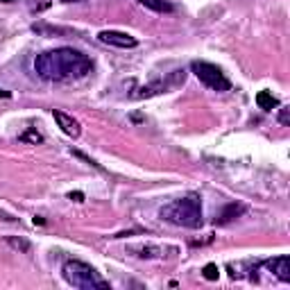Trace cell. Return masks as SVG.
I'll list each match as a JSON object with an SVG mask.
<instances>
[{
    "label": "cell",
    "mask_w": 290,
    "mask_h": 290,
    "mask_svg": "<svg viewBox=\"0 0 290 290\" xmlns=\"http://www.w3.org/2000/svg\"><path fill=\"white\" fill-rule=\"evenodd\" d=\"M18 141L21 143H27V145H41L43 143V136L36 132V127H27V130L18 136Z\"/></svg>",
    "instance_id": "obj_13"
},
{
    "label": "cell",
    "mask_w": 290,
    "mask_h": 290,
    "mask_svg": "<svg viewBox=\"0 0 290 290\" xmlns=\"http://www.w3.org/2000/svg\"><path fill=\"white\" fill-rule=\"evenodd\" d=\"M279 123L284 125V127H290V107L279 109Z\"/></svg>",
    "instance_id": "obj_18"
},
{
    "label": "cell",
    "mask_w": 290,
    "mask_h": 290,
    "mask_svg": "<svg viewBox=\"0 0 290 290\" xmlns=\"http://www.w3.org/2000/svg\"><path fill=\"white\" fill-rule=\"evenodd\" d=\"M0 98H5V100H7V98H12V93H9V91H5V89H0Z\"/></svg>",
    "instance_id": "obj_20"
},
{
    "label": "cell",
    "mask_w": 290,
    "mask_h": 290,
    "mask_svg": "<svg viewBox=\"0 0 290 290\" xmlns=\"http://www.w3.org/2000/svg\"><path fill=\"white\" fill-rule=\"evenodd\" d=\"M73 157H77V159H82L84 163H89V166H93V168H98V170H102V168H100V163H95V161L91 159V157H86V154H84V152H79V150H73Z\"/></svg>",
    "instance_id": "obj_16"
},
{
    "label": "cell",
    "mask_w": 290,
    "mask_h": 290,
    "mask_svg": "<svg viewBox=\"0 0 290 290\" xmlns=\"http://www.w3.org/2000/svg\"><path fill=\"white\" fill-rule=\"evenodd\" d=\"M159 218L170 222L175 227H186V229H197L202 227V200L200 195H186L170 202L159 211Z\"/></svg>",
    "instance_id": "obj_2"
},
{
    "label": "cell",
    "mask_w": 290,
    "mask_h": 290,
    "mask_svg": "<svg viewBox=\"0 0 290 290\" xmlns=\"http://www.w3.org/2000/svg\"><path fill=\"white\" fill-rule=\"evenodd\" d=\"M93 68V61L79 50L73 48H54L36 54L34 71L48 82H75L86 77Z\"/></svg>",
    "instance_id": "obj_1"
},
{
    "label": "cell",
    "mask_w": 290,
    "mask_h": 290,
    "mask_svg": "<svg viewBox=\"0 0 290 290\" xmlns=\"http://www.w3.org/2000/svg\"><path fill=\"white\" fill-rule=\"evenodd\" d=\"M166 252H177V247H166V245H130L127 247V254L138 256V259H163Z\"/></svg>",
    "instance_id": "obj_6"
},
{
    "label": "cell",
    "mask_w": 290,
    "mask_h": 290,
    "mask_svg": "<svg viewBox=\"0 0 290 290\" xmlns=\"http://www.w3.org/2000/svg\"><path fill=\"white\" fill-rule=\"evenodd\" d=\"M243 213H245V204L231 202V204H227V207L222 209V211H220L218 215H215V225H229V222L238 220Z\"/></svg>",
    "instance_id": "obj_10"
},
{
    "label": "cell",
    "mask_w": 290,
    "mask_h": 290,
    "mask_svg": "<svg viewBox=\"0 0 290 290\" xmlns=\"http://www.w3.org/2000/svg\"><path fill=\"white\" fill-rule=\"evenodd\" d=\"M218 274H220V270H218V265H215V263H207V265H204V270H202V277L209 279V281H215V279H218Z\"/></svg>",
    "instance_id": "obj_15"
},
{
    "label": "cell",
    "mask_w": 290,
    "mask_h": 290,
    "mask_svg": "<svg viewBox=\"0 0 290 290\" xmlns=\"http://www.w3.org/2000/svg\"><path fill=\"white\" fill-rule=\"evenodd\" d=\"M7 245H9L12 249H16V252H21V254H27V252H30V243H27L25 238L7 236Z\"/></svg>",
    "instance_id": "obj_14"
},
{
    "label": "cell",
    "mask_w": 290,
    "mask_h": 290,
    "mask_svg": "<svg viewBox=\"0 0 290 290\" xmlns=\"http://www.w3.org/2000/svg\"><path fill=\"white\" fill-rule=\"evenodd\" d=\"M138 5H143L145 9L154 14H172L175 12V5L168 2V0H138Z\"/></svg>",
    "instance_id": "obj_11"
},
{
    "label": "cell",
    "mask_w": 290,
    "mask_h": 290,
    "mask_svg": "<svg viewBox=\"0 0 290 290\" xmlns=\"http://www.w3.org/2000/svg\"><path fill=\"white\" fill-rule=\"evenodd\" d=\"M64 279L73 288H79V290H111V284L107 279H102L100 272L95 270L93 265L84 263V261H77V259H71L66 261L64 267Z\"/></svg>",
    "instance_id": "obj_3"
},
{
    "label": "cell",
    "mask_w": 290,
    "mask_h": 290,
    "mask_svg": "<svg viewBox=\"0 0 290 290\" xmlns=\"http://www.w3.org/2000/svg\"><path fill=\"white\" fill-rule=\"evenodd\" d=\"M59 2H66V5H71V2H84V0H59Z\"/></svg>",
    "instance_id": "obj_22"
},
{
    "label": "cell",
    "mask_w": 290,
    "mask_h": 290,
    "mask_svg": "<svg viewBox=\"0 0 290 290\" xmlns=\"http://www.w3.org/2000/svg\"><path fill=\"white\" fill-rule=\"evenodd\" d=\"M53 118L57 120L59 130L64 132L66 136L79 138V134H82V125H79V120H77V118H73V116H68V113L59 111V109H54V111H53Z\"/></svg>",
    "instance_id": "obj_8"
},
{
    "label": "cell",
    "mask_w": 290,
    "mask_h": 290,
    "mask_svg": "<svg viewBox=\"0 0 290 290\" xmlns=\"http://www.w3.org/2000/svg\"><path fill=\"white\" fill-rule=\"evenodd\" d=\"M184 82V71H175V75L168 77V79H161V82H154V84H148V86H143L138 93H134L132 98H152V95H159V93H168L170 89H175L177 84Z\"/></svg>",
    "instance_id": "obj_5"
},
{
    "label": "cell",
    "mask_w": 290,
    "mask_h": 290,
    "mask_svg": "<svg viewBox=\"0 0 290 290\" xmlns=\"http://www.w3.org/2000/svg\"><path fill=\"white\" fill-rule=\"evenodd\" d=\"M102 43H107V46H113V48H136L138 41L136 36L127 34V32H120V30H102L98 34Z\"/></svg>",
    "instance_id": "obj_7"
},
{
    "label": "cell",
    "mask_w": 290,
    "mask_h": 290,
    "mask_svg": "<svg viewBox=\"0 0 290 290\" xmlns=\"http://www.w3.org/2000/svg\"><path fill=\"white\" fill-rule=\"evenodd\" d=\"M263 267H265L267 272H272L279 281H286V284L290 281V259L288 256H274V259L265 261Z\"/></svg>",
    "instance_id": "obj_9"
},
{
    "label": "cell",
    "mask_w": 290,
    "mask_h": 290,
    "mask_svg": "<svg viewBox=\"0 0 290 290\" xmlns=\"http://www.w3.org/2000/svg\"><path fill=\"white\" fill-rule=\"evenodd\" d=\"M190 71L195 73V77L200 79L207 89L218 91V93H225V91L231 89V82L227 79V75L220 71L215 64H209V61H200L195 59L190 64Z\"/></svg>",
    "instance_id": "obj_4"
},
{
    "label": "cell",
    "mask_w": 290,
    "mask_h": 290,
    "mask_svg": "<svg viewBox=\"0 0 290 290\" xmlns=\"http://www.w3.org/2000/svg\"><path fill=\"white\" fill-rule=\"evenodd\" d=\"M34 225H46V220H43L41 215H36V218H34Z\"/></svg>",
    "instance_id": "obj_21"
},
{
    "label": "cell",
    "mask_w": 290,
    "mask_h": 290,
    "mask_svg": "<svg viewBox=\"0 0 290 290\" xmlns=\"http://www.w3.org/2000/svg\"><path fill=\"white\" fill-rule=\"evenodd\" d=\"M0 2H14V0H0Z\"/></svg>",
    "instance_id": "obj_23"
},
{
    "label": "cell",
    "mask_w": 290,
    "mask_h": 290,
    "mask_svg": "<svg viewBox=\"0 0 290 290\" xmlns=\"http://www.w3.org/2000/svg\"><path fill=\"white\" fill-rule=\"evenodd\" d=\"M256 105H259L263 111H272V109L279 107V100L270 91H259V93H256Z\"/></svg>",
    "instance_id": "obj_12"
},
{
    "label": "cell",
    "mask_w": 290,
    "mask_h": 290,
    "mask_svg": "<svg viewBox=\"0 0 290 290\" xmlns=\"http://www.w3.org/2000/svg\"><path fill=\"white\" fill-rule=\"evenodd\" d=\"M48 7H50V0H32L30 2L32 12H43V9H48Z\"/></svg>",
    "instance_id": "obj_17"
},
{
    "label": "cell",
    "mask_w": 290,
    "mask_h": 290,
    "mask_svg": "<svg viewBox=\"0 0 290 290\" xmlns=\"http://www.w3.org/2000/svg\"><path fill=\"white\" fill-rule=\"evenodd\" d=\"M68 200H73V202H84V193H82V190H73V193H68Z\"/></svg>",
    "instance_id": "obj_19"
}]
</instances>
